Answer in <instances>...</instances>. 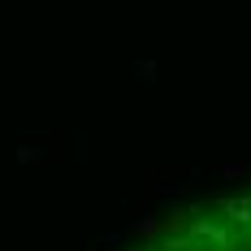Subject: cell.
<instances>
[{
	"instance_id": "1",
	"label": "cell",
	"mask_w": 251,
	"mask_h": 251,
	"mask_svg": "<svg viewBox=\"0 0 251 251\" xmlns=\"http://www.w3.org/2000/svg\"><path fill=\"white\" fill-rule=\"evenodd\" d=\"M139 251H251V191L217 195L177 212Z\"/></svg>"
}]
</instances>
